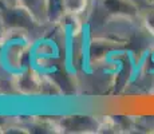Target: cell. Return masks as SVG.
<instances>
[{
	"mask_svg": "<svg viewBox=\"0 0 154 134\" xmlns=\"http://www.w3.org/2000/svg\"><path fill=\"white\" fill-rule=\"evenodd\" d=\"M32 43L28 32L10 30L7 38L0 42V70L5 75L20 76L27 71L23 63L24 50Z\"/></svg>",
	"mask_w": 154,
	"mask_h": 134,
	"instance_id": "cell-1",
	"label": "cell"
}]
</instances>
